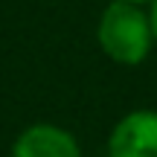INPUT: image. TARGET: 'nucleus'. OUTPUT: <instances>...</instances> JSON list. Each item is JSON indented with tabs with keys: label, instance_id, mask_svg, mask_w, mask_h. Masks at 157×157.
Returning <instances> with one entry per match:
<instances>
[{
	"label": "nucleus",
	"instance_id": "obj_1",
	"mask_svg": "<svg viewBox=\"0 0 157 157\" xmlns=\"http://www.w3.org/2000/svg\"><path fill=\"white\" fill-rule=\"evenodd\" d=\"M96 44L113 64L122 67L143 64L154 47L148 9L131 0H111L96 23Z\"/></svg>",
	"mask_w": 157,
	"mask_h": 157
},
{
	"label": "nucleus",
	"instance_id": "obj_2",
	"mask_svg": "<svg viewBox=\"0 0 157 157\" xmlns=\"http://www.w3.org/2000/svg\"><path fill=\"white\" fill-rule=\"evenodd\" d=\"M108 157H157V111L137 108L108 134Z\"/></svg>",
	"mask_w": 157,
	"mask_h": 157
},
{
	"label": "nucleus",
	"instance_id": "obj_3",
	"mask_svg": "<svg viewBox=\"0 0 157 157\" xmlns=\"http://www.w3.org/2000/svg\"><path fill=\"white\" fill-rule=\"evenodd\" d=\"M9 157H82V146L61 125L35 122L15 137Z\"/></svg>",
	"mask_w": 157,
	"mask_h": 157
},
{
	"label": "nucleus",
	"instance_id": "obj_4",
	"mask_svg": "<svg viewBox=\"0 0 157 157\" xmlns=\"http://www.w3.org/2000/svg\"><path fill=\"white\" fill-rule=\"evenodd\" d=\"M148 21H151V32H154V44H157V0L148 3Z\"/></svg>",
	"mask_w": 157,
	"mask_h": 157
},
{
	"label": "nucleus",
	"instance_id": "obj_5",
	"mask_svg": "<svg viewBox=\"0 0 157 157\" xmlns=\"http://www.w3.org/2000/svg\"><path fill=\"white\" fill-rule=\"evenodd\" d=\"M131 3H143V6H148V3H151V0H131Z\"/></svg>",
	"mask_w": 157,
	"mask_h": 157
}]
</instances>
